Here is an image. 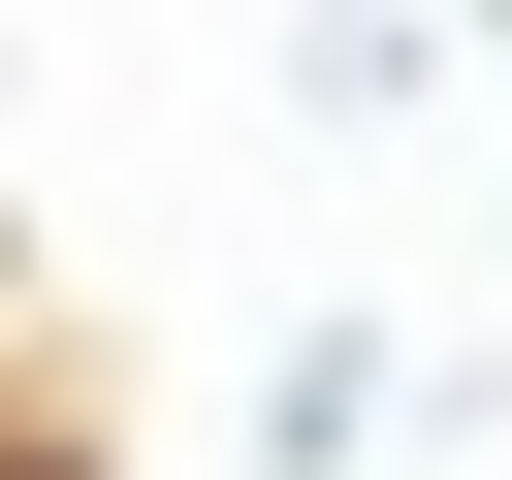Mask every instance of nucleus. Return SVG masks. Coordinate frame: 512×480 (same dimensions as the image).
<instances>
[{
  "mask_svg": "<svg viewBox=\"0 0 512 480\" xmlns=\"http://www.w3.org/2000/svg\"><path fill=\"white\" fill-rule=\"evenodd\" d=\"M384 416H416V384H384V352H288V384H256V480H352V448H384Z\"/></svg>",
  "mask_w": 512,
  "mask_h": 480,
  "instance_id": "nucleus-1",
  "label": "nucleus"
}]
</instances>
